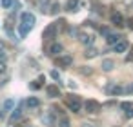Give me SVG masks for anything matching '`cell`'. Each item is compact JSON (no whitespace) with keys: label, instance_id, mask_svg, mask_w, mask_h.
<instances>
[{"label":"cell","instance_id":"obj_1","mask_svg":"<svg viewBox=\"0 0 133 127\" xmlns=\"http://www.w3.org/2000/svg\"><path fill=\"white\" fill-rule=\"evenodd\" d=\"M68 107H69V111H73V113H80V109H82V102H80V98L78 96H69L68 98Z\"/></svg>","mask_w":133,"mask_h":127},{"label":"cell","instance_id":"obj_2","mask_svg":"<svg viewBox=\"0 0 133 127\" xmlns=\"http://www.w3.org/2000/svg\"><path fill=\"white\" fill-rule=\"evenodd\" d=\"M57 29H58L57 24H49V26L42 31V38H44V40H53V38L57 36Z\"/></svg>","mask_w":133,"mask_h":127},{"label":"cell","instance_id":"obj_3","mask_svg":"<svg viewBox=\"0 0 133 127\" xmlns=\"http://www.w3.org/2000/svg\"><path fill=\"white\" fill-rule=\"evenodd\" d=\"M84 107H86V111H88L89 114H97V113L102 109V105H100L97 100H88V102L84 103Z\"/></svg>","mask_w":133,"mask_h":127},{"label":"cell","instance_id":"obj_4","mask_svg":"<svg viewBox=\"0 0 133 127\" xmlns=\"http://www.w3.org/2000/svg\"><path fill=\"white\" fill-rule=\"evenodd\" d=\"M20 22L26 24V26H29V27H33V26H35V15L29 13V11H24V13L20 15Z\"/></svg>","mask_w":133,"mask_h":127},{"label":"cell","instance_id":"obj_5","mask_svg":"<svg viewBox=\"0 0 133 127\" xmlns=\"http://www.w3.org/2000/svg\"><path fill=\"white\" fill-rule=\"evenodd\" d=\"M71 64H73V56H69V55H60L57 58V65L58 67H69Z\"/></svg>","mask_w":133,"mask_h":127},{"label":"cell","instance_id":"obj_6","mask_svg":"<svg viewBox=\"0 0 133 127\" xmlns=\"http://www.w3.org/2000/svg\"><path fill=\"white\" fill-rule=\"evenodd\" d=\"M128 47H129V44H128V40H124V38H122V40H118V42L113 46L115 53H120V55H122V53H126V51H128Z\"/></svg>","mask_w":133,"mask_h":127},{"label":"cell","instance_id":"obj_7","mask_svg":"<svg viewBox=\"0 0 133 127\" xmlns=\"http://www.w3.org/2000/svg\"><path fill=\"white\" fill-rule=\"evenodd\" d=\"M120 109L124 111V114L128 118H133V102H122L120 103Z\"/></svg>","mask_w":133,"mask_h":127},{"label":"cell","instance_id":"obj_8","mask_svg":"<svg viewBox=\"0 0 133 127\" xmlns=\"http://www.w3.org/2000/svg\"><path fill=\"white\" fill-rule=\"evenodd\" d=\"M46 94H48L49 98H58V96H60L58 85H48V87H46Z\"/></svg>","mask_w":133,"mask_h":127},{"label":"cell","instance_id":"obj_9","mask_svg":"<svg viewBox=\"0 0 133 127\" xmlns=\"http://www.w3.org/2000/svg\"><path fill=\"white\" fill-rule=\"evenodd\" d=\"M111 24H115V26H122V24H124V17H122L118 11H113V13H111Z\"/></svg>","mask_w":133,"mask_h":127},{"label":"cell","instance_id":"obj_10","mask_svg":"<svg viewBox=\"0 0 133 127\" xmlns=\"http://www.w3.org/2000/svg\"><path fill=\"white\" fill-rule=\"evenodd\" d=\"M60 53H62V46L60 44H51L49 46V55H53V56H60Z\"/></svg>","mask_w":133,"mask_h":127},{"label":"cell","instance_id":"obj_11","mask_svg":"<svg viewBox=\"0 0 133 127\" xmlns=\"http://www.w3.org/2000/svg\"><path fill=\"white\" fill-rule=\"evenodd\" d=\"M113 67H115V62H113L111 58H106V60H102V69H104L106 73L113 71Z\"/></svg>","mask_w":133,"mask_h":127},{"label":"cell","instance_id":"obj_12","mask_svg":"<svg viewBox=\"0 0 133 127\" xmlns=\"http://www.w3.org/2000/svg\"><path fill=\"white\" fill-rule=\"evenodd\" d=\"M26 105H28L29 109H37V107H40V100L35 98V96H29L28 102H26Z\"/></svg>","mask_w":133,"mask_h":127},{"label":"cell","instance_id":"obj_13","mask_svg":"<svg viewBox=\"0 0 133 127\" xmlns=\"http://www.w3.org/2000/svg\"><path fill=\"white\" fill-rule=\"evenodd\" d=\"M78 0H68L66 2V11H69V13H73V11H77V8H78Z\"/></svg>","mask_w":133,"mask_h":127},{"label":"cell","instance_id":"obj_14","mask_svg":"<svg viewBox=\"0 0 133 127\" xmlns=\"http://www.w3.org/2000/svg\"><path fill=\"white\" fill-rule=\"evenodd\" d=\"M78 40H80L84 46H91V44H93V36H91V35H86V33H82V35L78 36Z\"/></svg>","mask_w":133,"mask_h":127},{"label":"cell","instance_id":"obj_15","mask_svg":"<svg viewBox=\"0 0 133 127\" xmlns=\"http://www.w3.org/2000/svg\"><path fill=\"white\" fill-rule=\"evenodd\" d=\"M106 40H108V44H111V46H115V44H117L118 40H122V36H120V35H115V33H109Z\"/></svg>","mask_w":133,"mask_h":127},{"label":"cell","instance_id":"obj_16","mask_svg":"<svg viewBox=\"0 0 133 127\" xmlns=\"http://www.w3.org/2000/svg\"><path fill=\"white\" fill-rule=\"evenodd\" d=\"M122 93H124V87H120V85H109V94H111V96L122 94Z\"/></svg>","mask_w":133,"mask_h":127},{"label":"cell","instance_id":"obj_17","mask_svg":"<svg viewBox=\"0 0 133 127\" xmlns=\"http://www.w3.org/2000/svg\"><path fill=\"white\" fill-rule=\"evenodd\" d=\"M97 53H98V51H97L95 47H89V49H86L84 56H86V58H95V56H97Z\"/></svg>","mask_w":133,"mask_h":127},{"label":"cell","instance_id":"obj_18","mask_svg":"<svg viewBox=\"0 0 133 127\" xmlns=\"http://www.w3.org/2000/svg\"><path fill=\"white\" fill-rule=\"evenodd\" d=\"M29 29H31L29 26H26V24H20V26H18V31H20V36H26Z\"/></svg>","mask_w":133,"mask_h":127},{"label":"cell","instance_id":"obj_19","mask_svg":"<svg viewBox=\"0 0 133 127\" xmlns=\"http://www.w3.org/2000/svg\"><path fill=\"white\" fill-rule=\"evenodd\" d=\"M13 105H15V100H13V98L6 100V102H4V111H11V109H13Z\"/></svg>","mask_w":133,"mask_h":127},{"label":"cell","instance_id":"obj_20","mask_svg":"<svg viewBox=\"0 0 133 127\" xmlns=\"http://www.w3.org/2000/svg\"><path fill=\"white\" fill-rule=\"evenodd\" d=\"M13 2L15 0H0V6H2L4 9H9V8H13Z\"/></svg>","mask_w":133,"mask_h":127},{"label":"cell","instance_id":"obj_21","mask_svg":"<svg viewBox=\"0 0 133 127\" xmlns=\"http://www.w3.org/2000/svg\"><path fill=\"white\" fill-rule=\"evenodd\" d=\"M58 9H60V6H58V2H55V4L51 6V13H53V15H57V13H58Z\"/></svg>","mask_w":133,"mask_h":127},{"label":"cell","instance_id":"obj_22","mask_svg":"<svg viewBox=\"0 0 133 127\" xmlns=\"http://www.w3.org/2000/svg\"><path fill=\"white\" fill-rule=\"evenodd\" d=\"M68 125H69V120L62 116V118H60V127H68Z\"/></svg>","mask_w":133,"mask_h":127},{"label":"cell","instance_id":"obj_23","mask_svg":"<svg viewBox=\"0 0 133 127\" xmlns=\"http://www.w3.org/2000/svg\"><path fill=\"white\" fill-rule=\"evenodd\" d=\"M124 93H133V84H128L124 87Z\"/></svg>","mask_w":133,"mask_h":127},{"label":"cell","instance_id":"obj_24","mask_svg":"<svg viewBox=\"0 0 133 127\" xmlns=\"http://www.w3.org/2000/svg\"><path fill=\"white\" fill-rule=\"evenodd\" d=\"M51 76H53L55 80H58V82H60V74H58V71H51Z\"/></svg>","mask_w":133,"mask_h":127},{"label":"cell","instance_id":"obj_25","mask_svg":"<svg viewBox=\"0 0 133 127\" xmlns=\"http://www.w3.org/2000/svg\"><path fill=\"white\" fill-rule=\"evenodd\" d=\"M29 87H31V89H38V87H40V82L37 80V82H33V84H29Z\"/></svg>","mask_w":133,"mask_h":127},{"label":"cell","instance_id":"obj_26","mask_svg":"<svg viewBox=\"0 0 133 127\" xmlns=\"http://www.w3.org/2000/svg\"><path fill=\"white\" fill-rule=\"evenodd\" d=\"M100 35H102V36H108V35H109V31H108L106 27H100Z\"/></svg>","mask_w":133,"mask_h":127},{"label":"cell","instance_id":"obj_27","mask_svg":"<svg viewBox=\"0 0 133 127\" xmlns=\"http://www.w3.org/2000/svg\"><path fill=\"white\" fill-rule=\"evenodd\" d=\"M0 73H6V62H0Z\"/></svg>","mask_w":133,"mask_h":127},{"label":"cell","instance_id":"obj_28","mask_svg":"<svg viewBox=\"0 0 133 127\" xmlns=\"http://www.w3.org/2000/svg\"><path fill=\"white\" fill-rule=\"evenodd\" d=\"M128 27H129V29H133V18H129V22H128Z\"/></svg>","mask_w":133,"mask_h":127},{"label":"cell","instance_id":"obj_29","mask_svg":"<svg viewBox=\"0 0 133 127\" xmlns=\"http://www.w3.org/2000/svg\"><path fill=\"white\" fill-rule=\"evenodd\" d=\"M82 127H93L91 123H82Z\"/></svg>","mask_w":133,"mask_h":127}]
</instances>
